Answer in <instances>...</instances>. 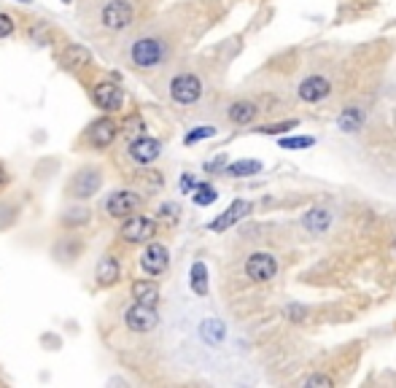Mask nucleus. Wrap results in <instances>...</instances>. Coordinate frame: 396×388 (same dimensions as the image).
<instances>
[{
  "label": "nucleus",
  "mask_w": 396,
  "mask_h": 388,
  "mask_svg": "<svg viewBox=\"0 0 396 388\" xmlns=\"http://www.w3.org/2000/svg\"><path fill=\"white\" fill-rule=\"evenodd\" d=\"M124 323H127V329H130V332L146 335V332H151V329H157V323H159V313H157L154 305L135 302V305H130L127 313H124Z\"/></svg>",
  "instance_id": "nucleus-1"
},
{
  "label": "nucleus",
  "mask_w": 396,
  "mask_h": 388,
  "mask_svg": "<svg viewBox=\"0 0 396 388\" xmlns=\"http://www.w3.org/2000/svg\"><path fill=\"white\" fill-rule=\"evenodd\" d=\"M170 94L181 106H191V103H197L203 97V81L197 76H191V73H181V76L170 81Z\"/></svg>",
  "instance_id": "nucleus-2"
},
{
  "label": "nucleus",
  "mask_w": 396,
  "mask_h": 388,
  "mask_svg": "<svg viewBox=\"0 0 396 388\" xmlns=\"http://www.w3.org/2000/svg\"><path fill=\"white\" fill-rule=\"evenodd\" d=\"M157 235V221L149 216H130L122 224V240L127 243H149Z\"/></svg>",
  "instance_id": "nucleus-3"
},
{
  "label": "nucleus",
  "mask_w": 396,
  "mask_h": 388,
  "mask_svg": "<svg viewBox=\"0 0 396 388\" xmlns=\"http://www.w3.org/2000/svg\"><path fill=\"white\" fill-rule=\"evenodd\" d=\"M164 57V43L159 38H140L132 43V62L137 67L159 65Z\"/></svg>",
  "instance_id": "nucleus-4"
},
{
  "label": "nucleus",
  "mask_w": 396,
  "mask_h": 388,
  "mask_svg": "<svg viewBox=\"0 0 396 388\" xmlns=\"http://www.w3.org/2000/svg\"><path fill=\"white\" fill-rule=\"evenodd\" d=\"M246 275L254 283H267L273 281L278 275V262H275L273 254H264V251H256V254L248 256L246 262Z\"/></svg>",
  "instance_id": "nucleus-5"
},
{
  "label": "nucleus",
  "mask_w": 396,
  "mask_h": 388,
  "mask_svg": "<svg viewBox=\"0 0 396 388\" xmlns=\"http://www.w3.org/2000/svg\"><path fill=\"white\" fill-rule=\"evenodd\" d=\"M132 6H130V0H111L108 6L103 9L100 13V19H103V25L108 27V30H124V27L132 25Z\"/></svg>",
  "instance_id": "nucleus-6"
},
{
  "label": "nucleus",
  "mask_w": 396,
  "mask_h": 388,
  "mask_svg": "<svg viewBox=\"0 0 396 388\" xmlns=\"http://www.w3.org/2000/svg\"><path fill=\"white\" fill-rule=\"evenodd\" d=\"M92 100L103 111H119L124 106V92L122 87L113 84V81H100V84H95V89H92Z\"/></svg>",
  "instance_id": "nucleus-7"
},
{
  "label": "nucleus",
  "mask_w": 396,
  "mask_h": 388,
  "mask_svg": "<svg viewBox=\"0 0 396 388\" xmlns=\"http://www.w3.org/2000/svg\"><path fill=\"white\" fill-rule=\"evenodd\" d=\"M167 265H170L167 248H164L162 243H149L143 256H140V267L146 270L149 275H162L164 270H167Z\"/></svg>",
  "instance_id": "nucleus-8"
},
{
  "label": "nucleus",
  "mask_w": 396,
  "mask_h": 388,
  "mask_svg": "<svg viewBox=\"0 0 396 388\" xmlns=\"http://www.w3.org/2000/svg\"><path fill=\"white\" fill-rule=\"evenodd\" d=\"M137 205H140V197H137L135 192H113L108 197V202H106V211H108V216H113V218H124V216H132L137 211Z\"/></svg>",
  "instance_id": "nucleus-9"
},
{
  "label": "nucleus",
  "mask_w": 396,
  "mask_h": 388,
  "mask_svg": "<svg viewBox=\"0 0 396 388\" xmlns=\"http://www.w3.org/2000/svg\"><path fill=\"white\" fill-rule=\"evenodd\" d=\"M100 184H103V175L97 173V170H81L73 178V184H70V194L79 197V200H89L92 194H97Z\"/></svg>",
  "instance_id": "nucleus-10"
},
{
  "label": "nucleus",
  "mask_w": 396,
  "mask_h": 388,
  "mask_svg": "<svg viewBox=\"0 0 396 388\" xmlns=\"http://www.w3.org/2000/svg\"><path fill=\"white\" fill-rule=\"evenodd\" d=\"M159 151H162V143H159L157 138L140 135V138L132 140V146H130V157H132L137 165H151V162L159 157Z\"/></svg>",
  "instance_id": "nucleus-11"
},
{
  "label": "nucleus",
  "mask_w": 396,
  "mask_h": 388,
  "mask_svg": "<svg viewBox=\"0 0 396 388\" xmlns=\"http://www.w3.org/2000/svg\"><path fill=\"white\" fill-rule=\"evenodd\" d=\"M332 94V84L324 76H307L300 84V97L305 103H321Z\"/></svg>",
  "instance_id": "nucleus-12"
},
{
  "label": "nucleus",
  "mask_w": 396,
  "mask_h": 388,
  "mask_svg": "<svg viewBox=\"0 0 396 388\" xmlns=\"http://www.w3.org/2000/svg\"><path fill=\"white\" fill-rule=\"evenodd\" d=\"M116 124L111 119H97L89 130H86V140L92 143L95 148H108L113 143V138H116Z\"/></svg>",
  "instance_id": "nucleus-13"
},
{
  "label": "nucleus",
  "mask_w": 396,
  "mask_h": 388,
  "mask_svg": "<svg viewBox=\"0 0 396 388\" xmlns=\"http://www.w3.org/2000/svg\"><path fill=\"white\" fill-rule=\"evenodd\" d=\"M248 211H251V202L234 200L232 205H230V208L219 216V218H213V221H210V229H213V232H224V229H230L232 224H237V221H240Z\"/></svg>",
  "instance_id": "nucleus-14"
},
{
  "label": "nucleus",
  "mask_w": 396,
  "mask_h": 388,
  "mask_svg": "<svg viewBox=\"0 0 396 388\" xmlns=\"http://www.w3.org/2000/svg\"><path fill=\"white\" fill-rule=\"evenodd\" d=\"M302 227L307 232H313V235H321V232H327L332 227V214L327 208H310L307 214L302 216Z\"/></svg>",
  "instance_id": "nucleus-15"
},
{
  "label": "nucleus",
  "mask_w": 396,
  "mask_h": 388,
  "mask_svg": "<svg viewBox=\"0 0 396 388\" xmlns=\"http://www.w3.org/2000/svg\"><path fill=\"white\" fill-rule=\"evenodd\" d=\"M95 278H97L100 286H113V283L122 278V267H119V262H116L113 256H103V259L97 262Z\"/></svg>",
  "instance_id": "nucleus-16"
},
{
  "label": "nucleus",
  "mask_w": 396,
  "mask_h": 388,
  "mask_svg": "<svg viewBox=\"0 0 396 388\" xmlns=\"http://www.w3.org/2000/svg\"><path fill=\"white\" fill-rule=\"evenodd\" d=\"M256 113H259V108H256V103H251V100H237V103H232L230 106V111H227V116H230V121L232 124H251V121L256 119Z\"/></svg>",
  "instance_id": "nucleus-17"
},
{
  "label": "nucleus",
  "mask_w": 396,
  "mask_h": 388,
  "mask_svg": "<svg viewBox=\"0 0 396 388\" xmlns=\"http://www.w3.org/2000/svg\"><path fill=\"white\" fill-rule=\"evenodd\" d=\"M132 299L146 302V305H157L159 302V286L154 281H135L132 283Z\"/></svg>",
  "instance_id": "nucleus-18"
},
{
  "label": "nucleus",
  "mask_w": 396,
  "mask_h": 388,
  "mask_svg": "<svg viewBox=\"0 0 396 388\" xmlns=\"http://www.w3.org/2000/svg\"><path fill=\"white\" fill-rule=\"evenodd\" d=\"M92 62V54L84 49L81 43H70L68 49L62 52V65L65 67H84Z\"/></svg>",
  "instance_id": "nucleus-19"
},
{
  "label": "nucleus",
  "mask_w": 396,
  "mask_h": 388,
  "mask_svg": "<svg viewBox=\"0 0 396 388\" xmlns=\"http://www.w3.org/2000/svg\"><path fill=\"white\" fill-rule=\"evenodd\" d=\"M337 124H340L342 133H358L361 124H364V111H361L358 106L345 108V111L340 113V119H337Z\"/></svg>",
  "instance_id": "nucleus-20"
},
{
  "label": "nucleus",
  "mask_w": 396,
  "mask_h": 388,
  "mask_svg": "<svg viewBox=\"0 0 396 388\" xmlns=\"http://www.w3.org/2000/svg\"><path fill=\"white\" fill-rule=\"evenodd\" d=\"M189 283H191V292H194V294H200V296L208 294V267L203 262H194V265H191Z\"/></svg>",
  "instance_id": "nucleus-21"
},
{
  "label": "nucleus",
  "mask_w": 396,
  "mask_h": 388,
  "mask_svg": "<svg viewBox=\"0 0 396 388\" xmlns=\"http://www.w3.org/2000/svg\"><path fill=\"white\" fill-rule=\"evenodd\" d=\"M256 173H261V162L256 160H240L227 167V175H232V178H248V175Z\"/></svg>",
  "instance_id": "nucleus-22"
},
{
  "label": "nucleus",
  "mask_w": 396,
  "mask_h": 388,
  "mask_svg": "<svg viewBox=\"0 0 396 388\" xmlns=\"http://www.w3.org/2000/svg\"><path fill=\"white\" fill-rule=\"evenodd\" d=\"M200 335H203V340H205L208 345H219L221 340H224V323L205 321L203 323V329H200Z\"/></svg>",
  "instance_id": "nucleus-23"
},
{
  "label": "nucleus",
  "mask_w": 396,
  "mask_h": 388,
  "mask_svg": "<svg viewBox=\"0 0 396 388\" xmlns=\"http://www.w3.org/2000/svg\"><path fill=\"white\" fill-rule=\"evenodd\" d=\"M216 197H219V192L210 187V184H197L194 194H191L194 205H200V208H205V205H210V202H216Z\"/></svg>",
  "instance_id": "nucleus-24"
},
{
  "label": "nucleus",
  "mask_w": 396,
  "mask_h": 388,
  "mask_svg": "<svg viewBox=\"0 0 396 388\" xmlns=\"http://www.w3.org/2000/svg\"><path fill=\"white\" fill-rule=\"evenodd\" d=\"M315 143V138L310 135H297V138H281V148L294 151V148H310Z\"/></svg>",
  "instance_id": "nucleus-25"
},
{
  "label": "nucleus",
  "mask_w": 396,
  "mask_h": 388,
  "mask_svg": "<svg viewBox=\"0 0 396 388\" xmlns=\"http://www.w3.org/2000/svg\"><path fill=\"white\" fill-rule=\"evenodd\" d=\"M297 124H300L297 119L281 121V124H264V127H256V133H261V135H281V133H286V130H294Z\"/></svg>",
  "instance_id": "nucleus-26"
},
{
  "label": "nucleus",
  "mask_w": 396,
  "mask_h": 388,
  "mask_svg": "<svg viewBox=\"0 0 396 388\" xmlns=\"http://www.w3.org/2000/svg\"><path fill=\"white\" fill-rule=\"evenodd\" d=\"M216 135V127H194L186 138H183V143L191 146V143H197V140H205V138H213Z\"/></svg>",
  "instance_id": "nucleus-27"
},
{
  "label": "nucleus",
  "mask_w": 396,
  "mask_h": 388,
  "mask_svg": "<svg viewBox=\"0 0 396 388\" xmlns=\"http://www.w3.org/2000/svg\"><path fill=\"white\" fill-rule=\"evenodd\" d=\"M143 130H146V127H143L140 116H130V119L124 121V133H127V135H140Z\"/></svg>",
  "instance_id": "nucleus-28"
},
{
  "label": "nucleus",
  "mask_w": 396,
  "mask_h": 388,
  "mask_svg": "<svg viewBox=\"0 0 396 388\" xmlns=\"http://www.w3.org/2000/svg\"><path fill=\"white\" fill-rule=\"evenodd\" d=\"M302 386H324V388H329L332 386V377L329 375H310V377H305V380H302Z\"/></svg>",
  "instance_id": "nucleus-29"
},
{
  "label": "nucleus",
  "mask_w": 396,
  "mask_h": 388,
  "mask_svg": "<svg viewBox=\"0 0 396 388\" xmlns=\"http://www.w3.org/2000/svg\"><path fill=\"white\" fill-rule=\"evenodd\" d=\"M14 33V22L9 13H0V38H9Z\"/></svg>",
  "instance_id": "nucleus-30"
},
{
  "label": "nucleus",
  "mask_w": 396,
  "mask_h": 388,
  "mask_svg": "<svg viewBox=\"0 0 396 388\" xmlns=\"http://www.w3.org/2000/svg\"><path fill=\"white\" fill-rule=\"evenodd\" d=\"M194 189H197L194 175H183V178H181V192H183V194H189V192H194Z\"/></svg>",
  "instance_id": "nucleus-31"
},
{
  "label": "nucleus",
  "mask_w": 396,
  "mask_h": 388,
  "mask_svg": "<svg viewBox=\"0 0 396 388\" xmlns=\"http://www.w3.org/2000/svg\"><path fill=\"white\" fill-rule=\"evenodd\" d=\"M86 216H89L86 211H70L68 218H65V224H79V221L84 224V221H86Z\"/></svg>",
  "instance_id": "nucleus-32"
},
{
  "label": "nucleus",
  "mask_w": 396,
  "mask_h": 388,
  "mask_svg": "<svg viewBox=\"0 0 396 388\" xmlns=\"http://www.w3.org/2000/svg\"><path fill=\"white\" fill-rule=\"evenodd\" d=\"M302 316H307V310L300 308V305H294V308H288V318L294 323H300L302 321Z\"/></svg>",
  "instance_id": "nucleus-33"
},
{
  "label": "nucleus",
  "mask_w": 396,
  "mask_h": 388,
  "mask_svg": "<svg viewBox=\"0 0 396 388\" xmlns=\"http://www.w3.org/2000/svg\"><path fill=\"white\" fill-rule=\"evenodd\" d=\"M176 214H178V205H173V202H167V205L159 208V216H164V218H176Z\"/></svg>",
  "instance_id": "nucleus-34"
},
{
  "label": "nucleus",
  "mask_w": 396,
  "mask_h": 388,
  "mask_svg": "<svg viewBox=\"0 0 396 388\" xmlns=\"http://www.w3.org/2000/svg\"><path fill=\"white\" fill-rule=\"evenodd\" d=\"M3 181H6V173H3V167H0V184H3Z\"/></svg>",
  "instance_id": "nucleus-35"
},
{
  "label": "nucleus",
  "mask_w": 396,
  "mask_h": 388,
  "mask_svg": "<svg viewBox=\"0 0 396 388\" xmlns=\"http://www.w3.org/2000/svg\"><path fill=\"white\" fill-rule=\"evenodd\" d=\"M19 3H30V0H19Z\"/></svg>",
  "instance_id": "nucleus-36"
},
{
  "label": "nucleus",
  "mask_w": 396,
  "mask_h": 388,
  "mask_svg": "<svg viewBox=\"0 0 396 388\" xmlns=\"http://www.w3.org/2000/svg\"><path fill=\"white\" fill-rule=\"evenodd\" d=\"M394 254H396V240H394Z\"/></svg>",
  "instance_id": "nucleus-37"
},
{
  "label": "nucleus",
  "mask_w": 396,
  "mask_h": 388,
  "mask_svg": "<svg viewBox=\"0 0 396 388\" xmlns=\"http://www.w3.org/2000/svg\"><path fill=\"white\" fill-rule=\"evenodd\" d=\"M62 3H70V0H62Z\"/></svg>",
  "instance_id": "nucleus-38"
}]
</instances>
